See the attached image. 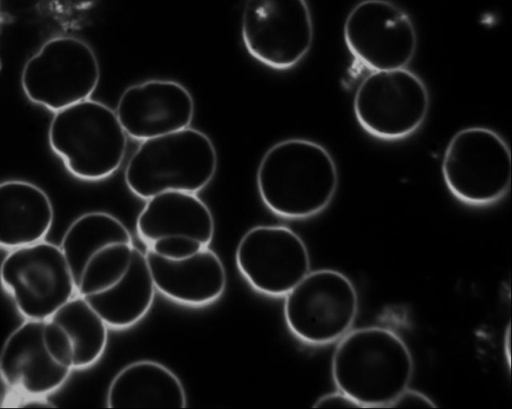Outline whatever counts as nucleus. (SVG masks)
Here are the masks:
<instances>
[{
	"label": "nucleus",
	"instance_id": "f257e3e1",
	"mask_svg": "<svg viewBox=\"0 0 512 409\" xmlns=\"http://www.w3.org/2000/svg\"><path fill=\"white\" fill-rule=\"evenodd\" d=\"M338 169L318 142L288 138L272 145L257 169L256 183L264 205L286 219H307L324 211L338 188Z\"/></svg>",
	"mask_w": 512,
	"mask_h": 409
},
{
	"label": "nucleus",
	"instance_id": "f03ea898",
	"mask_svg": "<svg viewBox=\"0 0 512 409\" xmlns=\"http://www.w3.org/2000/svg\"><path fill=\"white\" fill-rule=\"evenodd\" d=\"M413 373V357L404 340L381 326L348 331L331 359L337 390L361 408L389 407L409 387Z\"/></svg>",
	"mask_w": 512,
	"mask_h": 409
},
{
	"label": "nucleus",
	"instance_id": "7ed1b4c3",
	"mask_svg": "<svg viewBox=\"0 0 512 409\" xmlns=\"http://www.w3.org/2000/svg\"><path fill=\"white\" fill-rule=\"evenodd\" d=\"M217 152L202 131L187 127L141 141L124 170V181L136 197L166 191L197 193L213 179Z\"/></svg>",
	"mask_w": 512,
	"mask_h": 409
},
{
	"label": "nucleus",
	"instance_id": "20e7f679",
	"mask_svg": "<svg viewBox=\"0 0 512 409\" xmlns=\"http://www.w3.org/2000/svg\"><path fill=\"white\" fill-rule=\"evenodd\" d=\"M48 143L72 176L94 182L119 169L127 149V134L114 110L88 98L54 112Z\"/></svg>",
	"mask_w": 512,
	"mask_h": 409
},
{
	"label": "nucleus",
	"instance_id": "39448f33",
	"mask_svg": "<svg viewBox=\"0 0 512 409\" xmlns=\"http://www.w3.org/2000/svg\"><path fill=\"white\" fill-rule=\"evenodd\" d=\"M441 173L447 189L458 201L475 207L492 205L510 189V148L493 129H461L445 148Z\"/></svg>",
	"mask_w": 512,
	"mask_h": 409
},
{
	"label": "nucleus",
	"instance_id": "423d86ee",
	"mask_svg": "<svg viewBox=\"0 0 512 409\" xmlns=\"http://www.w3.org/2000/svg\"><path fill=\"white\" fill-rule=\"evenodd\" d=\"M359 309L353 282L334 269L309 271L285 296L284 320L302 343L324 346L351 330Z\"/></svg>",
	"mask_w": 512,
	"mask_h": 409
},
{
	"label": "nucleus",
	"instance_id": "0eeeda50",
	"mask_svg": "<svg viewBox=\"0 0 512 409\" xmlns=\"http://www.w3.org/2000/svg\"><path fill=\"white\" fill-rule=\"evenodd\" d=\"M99 79L100 66L91 46L74 36H57L26 61L21 86L30 102L54 113L90 98Z\"/></svg>",
	"mask_w": 512,
	"mask_h": 409
},
{
	"label": "nucleus",
	"instance_id": "6e6552de",
	"mask_svg": "<svg viewBox=\"0 0 512 409\" xmlns=\"http://www.w3.org/2000/svg\"><path fill=\"white\" fill-rule=\"evenodd\" d=\"M429 105L426 84L406 67L371 71L353 97V111L360 127L384 141H398L414 134L424 123Z\"/></svg>",
	"mask_w": 512,
	"mask_h": 409
},
{
	"label": "nucleus",
	"instance_id": "1a4fd4ad",
	"mask_svg": "<svg viewBox=\"0 0 512 409\" xmlns=\"http://www.w3.org/2000/svg\"><path fill=\"white\" fill-rule=\"evenodd\" d=\"M0 284L25 320L45 321L77 294L60 245L44 240L9 250Z\"/></svg>",
	"mask_w": 512,
	"mask_h": 409
},
{
	"label": "nucleus",
	"instance_id": "9d476101",
	"mask_svg": "<svg viewBox=\"0 0 512 409\" xmlns=\"http://www.w3.org/2000/svg\"><path fill=\"white\" fill-rule=\"evenodd\" d=\"M241 37L255 60L274 70H289L310 51L314 38L307 0H246Z\"/></svg>",
	"mask_w": 512,
	"mask_h": 409
},
{
	"label": "nucleus",
	"instance_id": "9b49d317",
	"mask_svg": "<svg viewBox=\"0 0 512 409\" xmlns=\"http://www.w3.org/2000/svg\"><path fill=\"white\" fill-rule=\"evenodd\" d=\"M345 45L370 71L406 67L417 49L415 25L401 7L389 0H361L343 26Z\"/></svg>",
	"mask_w": 512,
	"mask_h": 409
},
{
	"label": "nucleus",
	"instance_id": "f8f14e48",
	"mask_svg": "<svg viewBox=\"0 0 512 409\" xmlns=\"http://www.w3.org/2000/svg\"><path fill=\"white\" fill-rule=\"evenodd\" d=\"M236 266L257 292L284 297L310 271V254L304 240L282 225H257L240 239Z\"/></svg>",
	"mask_w": 512,
	"mask_h": 409
},
{
	"label": "nucleus",
	"instance_id": "ddd939ff",
	"mask_svg": "<svg viewBox=\"0 0 512 409\" xmlns=\"http://www.w3.org/2000/svg\"><path fill=\"white\" fill-rule=\"evenodd\" d=\"M195 104L182 84L151 79L127 87L115 113L127 136L137 141L169 134L190 126Z\"/></svg>",
	"mask_w": 512,
	"mask_h": 409
},
{
	"label": "nucleus",
	"instance_id": "4468645a",
	"mask_svg": "<svg viewBox=\"0 0 512 409\" xmlns=\"http://www.w3.org/2000/svg\"><path fill=\"white\" fill-rule=\"evenodd\" d=\"M44 321L25 320L6 338L0 350V379L12 394L46 397L61 388L72 370L47 351Z\"/></svg>",
	"mask_w": 512,
	"mask_h": 409
},
{
	"label": "nucleus",
	"instance_id": "2eb2a0df",
	"mask_svg": "<svg viewBox=\"0 0 512 409\" xmlns=\"http://www.w3.org/2000/svg\"><path fill=\"white\" fill-rule=\"evenodd\" d=\"M108 325L79 294L44 321L43 341L54 360L71 370L96 364L108 343Z\"/></svg>",
	"mask_w": 512,
	"mask_h": 409
},
{
	"label": "nucleus",
	"instance_id": "dca6fc26",
	"mask_svg": "<svg viewBox=\"0 0 512 409\" xmlns=\"http://www.w3.org/2000/svg\"><path fill=\"white\" fill-rule=\"evenodd\" d=\"M146 260L156 291L190 307L214 303L227 285L225 267L209 247L183 260H167L147 249Z\"/></svg>",
	"mask_w": 512,
	"mask_h": 409
},
{
	"label": "nucleus",
	"instance_id": "f3484780",
	"mask_svg": "<svg viewBox=\"0 0 512 409\" xmlns=\"http://www.w3.org/2000/svg\"><path fill=\"white\" fill-rule=\"evenodd\" d=\"M136 232L146 246L167 235H186L209 246L214 218L196 193L166 191L146 200L136 220Z\"/></svg>",
	"mask_w": 512,
	"mask_h": 409
},
{
	"label": "nucleus",
	"instance_id": "a211bd4d",
	"mask_svg": "<svg viewBox=\"0 0 512 409\" xmlns=\"http://www.w3.org/2000/svg\"><path fill=\"white\" fill-rule=\"evenodd\" d=\"M53 221V204L41 187L21 179L0 182V248L43 241Z\"/></svg>",
	"mask_w": 512,
	"mask_h": 409
},
{
	"label": "nucleus",
	"instance_id": "6ab92c4d",
	"mask_svg": "<svg viewBox=\"0 0 512 409\" xmlns=\"http://www.w3.org/2000/svg\"><path fill=\"white\" fill-rule=\"evenodd\" d=\"M108 408H185L182 382L165 365L138 360L124 366L107 390Z\"/></svg>",
	"mask_w": 512,
	"mask_h": 409
},
{
	"label": "nucleus",
	"instance_id": "aec40b11",
	"mask_svg": "<svg viewBox=\"0 0 512 409\" xmlns=\"http://www.w3.org/2000/svg\"><path fill=\"white\" fill-rule=\"evenodd\" d=\"M156 288L146 256L134 246L126 273L110 288L82 296L109 328L127 329L149 312Z\"/></svg>",
	"mask_w": 512,
	"mask_h": 409
},
{
	"label": "nucleus",
	"instance_id": "412c9836",
	"mask_svg": "<svg viewBox=\"0 0 512 409\" xmlns=\"http://www.w3.org/2000/svg\"><path fill=\"white\" fill-rule=\"evenodd\" d=\"M118 242H133L132 236L123 222L110 213L87 212L69 225L60 247L75 287L88 260L101 249Z\"/></svg>",
	"mask_w": 512,
	"mask_h": 409
},
{
	"label": "nucleus",
	"instance_id": "4be33fe9",
	"mask_svg": "<svg viewBox=\"0 0 512 409\" xmlns=\"http://www.w3.org/2000/svg\"><path fill=\"white\" fill-rule=\"evenodd\" d=\"M133 249V242H118L94 254L76 284L77 294L87 296L113 286L126 273Z\"/></svg>",
	"mask_w": 512,
	"mask_h": 409
},
{
	"label": "nucleus",
	"instance_id": "5701e85b",
	"mask_svg": "<svg viewBox=\"0 0 512 409\" xmlns=\"http://www.w3.org/2000/svg\"><path fill=\"white\" fill-rule=\"evenodd\" d=\"M204 246L200 241L186 235H167L156 239L147 249L167 260H183L197 254Z\"/></svg>",
	"mask_w": 512,
	"mask_h": 409
},
{
	"label": "nucleus",
	"instance_id": "b1692460",
	"mask_svg": "<svg viewBox=\"0 0 512 409\" xmlns=\"http://www.w3.org/2000/svg\"><path fill=\"white\" fill-rule=\"evenodd\" d=\"M389 407H432L436 404L424 393L406 388Z\"/></svg>",
	"mask_w": 512,
	"mask_h": 409
},
{
	"label": "nucleus",
	"instance_id": "393cba45",
	"mask_svg": "<svg viewBox=\"0 0 512 409\" xmlns=\"http://www.w3.org/2000/svg\"><path fill=\"white\" fill-rule=\"evenodd\" d=\"M314 408H361L352 398L337 390L320 396L313 404Z\"/></svg>",
	"mask_w": 512,
	"mask_h": 409
},
{
	"label": "nucleus",
	"instance_id": "a878e982",
	"mask_svg": "<svg viewBox=\"0 0 512 409\" xmlns=\"http://www.w3.org/2000/svg\"><path fill=\"white\" fill-rule=\"evenodd\" d=\"M3 26H4V19H3V16L0 12V43H1V37H2V34H3ZM1 66H2V62H1V55H0V69H1Z\"/></svg>",
	"mask_w": 512,
	"mask_h": 409
}]
</instances>
